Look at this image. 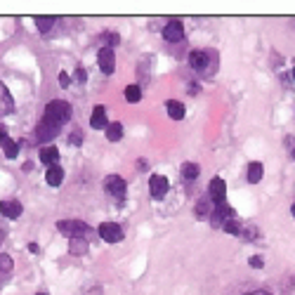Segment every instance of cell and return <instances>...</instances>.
Listing matches in <instances>:
<instances>
[{"label": "cell", "mask_w": 295, "mask_h": 295, "mask_svg": "<svg viewBox=\"0 0 295 295\" xmlns=\"http://www.w3.org/2000/svg\"><path fill=\"white\" fill-rule=\"evenodd\" d=\"M38 156H40V161H43L48 168L57 166V161H59V151H57V147H52V144L40 149V154H38Z\"/></svg>", "instance_id": "obj_14"}, {"label": "cell", "mask_w": 295, "mask_h": 295, "mask_svg": "<svg viewBox=\"0 0 295 295\" xmlns=\"http://www.w3.org/2000/svg\"><path fill=\"white\" fill-rule=\"evenodd\" d=\"M246 295H271V293H267V290H251V293H246Z\"/></svg>", "instance_id": "obj_31"}, {"label": "cell", "mask_w": 295, "mask_h": 295, "mask_svg": "<svg viewBox=\"0 0 295 295\" xmlns=\"http://www.w3.org/2000/svg\"><path fill=\"white\" fill-rule=\"evenodd\" d=\"M97 62H99L102 74H106V76L114 74V69H116V57H114V50H111V48H102V50H99Z\"/></svg>", "instance_id": "obj_8"}, {"label": "cell", "mask_w": 295, "mask_h": 295, "mask_svg": "<svg viewBox=\"0 0 295 295\" xmlns=\"http://www.w3.org/2000/svg\"><path fill=\"white\" fill-rule=\"evenodd\" d=\"M71 144H76V147L80 144V135H78V132H76V135H71Z\"/></svg>", "instance_id": "obj_30"}, {"label": "cell", "mask_w": 295, "mask_h": 295, "mask_svg": "<svg viewBox=\"0 0 295 295\" xmlns=\"http://www.w3.org/2000/svg\"><path fill=\"white\" fill-rule=\"evenodd\" d=\"M224 232H227V234H241V224H239V220H236V217H232V220L224 222Z\"/></svg>", "instance_id": "obj_26"}, {"label": "cell", "mask_w": 295, "mask_h": 295, "mask_svg": "<svg viewBox=\"0 0 295 295\" xmlns=\"http://www.w3.org/2000/svg\"><path fill=\"white\" fill-rule=\"evenodd\" d=\"M0 147H3V151H5L7 158H14V156L19 154V147H17V142H12L10 137H7L5 128L0 125Z\"/></svg>", "instance_id": "obj_12"}, {"label": "cell", "mask_w": 295, "mask_h": 295, "mask_svg": "<svg viewBox=\"0 0 295 295\" xmlns=\"http://www.w3.org/2000/svg\"><path fill=\"white\" fill-rule=\"evenodd\" d=\"M99 236L106 241V243H118V241L123 239V229L114 224V222H102L99 224Z\"/></svg>", "instance_id": "obj_4"}, {"label": "cell", "mask_w": 295, "mask_h": 295, "mask_svg": "<svg viewBox=\"0 0 295 295\" xmlns=\"http://www.w3.org/2000/svg\"><path fill=\"white\" fill-rule=\"evenodd\" d=\"M251 267H262V258H251Z\"/></svg>", "instance_id": "obj_29"}, {"label": "cell", "mask_w": 295, "mask_h": 295, "mask_svg": "<svg viewBox=\"0 0 295 295\" xmlns=\"http://www.w3.org/2000/svg\"><path fill=\"white\" fill-rule=\"evenodd\" d=\"M36 135H38V140H40V142H52L57 135H59V125L45 118V121H40V123H38Z\"/></svg>", "instance_id": "obj_6"}, {"label": "cell", "mask_w": 295, "mask_h": 295, "mask_svg": "<svg viewBox=\"0 0 295 295\" xmlns=\"http://www.w3.org/2000/svg\"><path fill=\"white\" fill-rule=\"evenodd\" d=\"M90 125H93L95 130H102V128H106V109L104 106H95V111H93V118H90Z\"/></svg>", "instance_id": "obj_16"}, {"label": "cell", "mask_w": 295, "mask_h": 295, "mask_svg": "<svg viewBox=\"0 0 295 295\" xmlns=\"http://www.w3.org/2000/svg\"><path fill=\"white\" fill-rule=\"evenodd\" d=\"M262 175H264L262 163H251V166H248V182H251V185H258L260 179H262Z\"/></svg>", "instance_id": "obj_19"}, {"label": "cell", "mask_w": 295, "mask_h": 295, "mask_svg": "<svg viewBox=\"0 0 295 295\" xmlns=\"http://www.w3.org/2000/svg\"><path fill=\"white\" fill-rule=\"evenodd\" d=\"M69 251L74 255H83L87 253V241L85 239H69Z\"/></svg>", "instance_id": "obj_22"}, {"label": "cell", "mask_w": 295, "mask_h": 295, "mask_svg": "<svg viewBox=\"0 0 295 295\" xmlns=\"http://www.w3.org/2000/svg\"><path fill=\"white\" fill-rule=\"evenodd\" d=\"M293 158H295V149H293Z\"/></svg>", "instance_id": "obj_36"}, {"label": "cell", "mask_w": 295, "mask_h": 295, "mask_svg": "<svg viewBox=\"0 0 295 295\" xmlns=\"http://www.w3.org/2000/svg\"><path fill=\"white\" fill-rule=\"evenodd\" d=\"M64 179V170L59 166H52L48 168V172H45V182H48L50 187H59Z\"/></svg>", "instance_id": "obj_17"}, {"label": "cell", "mask_w": 295, "mask_h": 295, "mask_svg": "<svg viewBox=\"0 0 295 295\" xmlns=\"http://www.w3.org/2000/svg\"><path fill=\"white\" fill-rule=\"evenodd\" d=\"M210 217H213V220H210L213 227H224V222L234 217V210H232V206H227V201H220V203H215V210H213Z\"/></svg>", "instance_id": "obj_3"}, {"label": "cell", "mask_w": 295, "mask_h": 295, "mask_svg": "<svg viewBox=\"0 0 295 295\" xmlns=\"http://www.w3.org/2000/svg\"><path fill=\"white\" fill-rule=\"evenodd\" d=\"M213 201H210V198H203V201H198L196 203V215L198 217H210L213 215Z\"/></svg>", "instance_id": "obj_21"}, {"label": "cell", "mask_w": 295, "mask_h": 295, "mask_svg": "<svg viewBox=\"0 0 295 295\" xmlns=\"http://www.w3.org/2000/svg\"><path fill=\"white\" fill-rule=\"evenodd\" d=\"M29 253H38V246H36V243H29Z\"/></svg>", "instance_id": "obj_33"}, {"label": "cell", "mask_w": 295, "mask_h": 295, "mask_svg": "<svg viewBox=\"0 0 295 295\" xmlns=\"http://www.w3.org/2000/svg\"><path fill=\"white\" fill-rule=\"evenodd\" d=\"M189 64L194 71H206V66H208V55L201 52V50H196V52L189 55Z\"/></svg>", "instance_id": "obj_15"}, {"label": "cell", "mask_w": 295, "mask_h": 295, "mask_svg": "<svg viewBox=\"0 0 295 295\" xmlns=\"http://www.w3.org/2000/svg\"><path fill=\"white\" fill-rule=\"evenodd\" d=\"M0 213H3V215L5 217H12V220H17L19 215H21V203L19 201H10V198H7V201H0Z\"/></svg>", "instance_id": "obj_13"}, {"label": "cell", "mask_w": 295, "mask_h": 295, "mask_svg": "<svg viewBox=\"0 0 295 295\" xmlns=\"http://www.w3.org/2000/svg\"><path fill=\"white\" fill-rule=\"evenodd\" d=\"M76 76H78V80H85V71H83V69H78V74Z\"/></svg>", "instance_id": "obj_32"}, {"label": "cell", "mask_w": 295, "mask_h": 295, "mask_svg": "<svg viewBox=\"0 0 295 295\" xmlns=\"http://www.w3.org/2000/svg\"><path fill=\"white\" fill-rule=\"evenodd\" d=\"M290 213H293V217H295V203H293V206H290Z\"/></svg>", "instance_id": "obj_34"}, {"label": "cell", "mask_w": 295, "mask_h": 295, "mask_svg": "<svg viewBox=\"0 0 295 295\" xmlns=\"http://www.w3.org/2000/svg\"><path fill=\"white\" fill-rule=\"evenodd\" d=\"M57 229L62 234H66L69 239H85L87 234H90V227L80 220H59L57 222Z\"/></svg>", "instance_id": "obj_2"}, {"label": "cell", "mask_w": 295, "mask_h": 295, "mask_svg": "<svg viewBox=\"0 0 295 295\" xmlns=\"http://www.w3.org/2000/svg\"><path fill=\"white\" fill-rule=\"evenodd\" d=\"M121 137H123V125L116 123V121L106 125V140H109V142H118Z\"/></svg>", "instance_id": "obj_20"}, {"label": "cell", "mask_w": 295, "mask_h": 295, "mask_svg": "<svg viewBox=\"0 0 295 295\" xmlns=\"http://www.w3.org/2000/svg\"><path fill=\"white\" fill-rule=\"evenodd\" d=\"M38 295H48V293H38Z\"/></svg>", "instance_id": "obj_37"}, {"label": "cell", "mask_w": 295, "mask_h": 295, "mask_svg": "<svg viewBox=\"0 0 295 295\" xmlns=\"http://www.w3.org/2000/svg\"><path fill=\"white\" fill-rule=\"evenodd\" d=\"M125 99H128V102H140L142 99V87L140 85H128L125 87Z\"/></svg>", "instance_id": "obj_24"}, {"label": "cell", "mask_w": 295, "mask_h": 295, "mask_svg": "<svg viewBox=\"0 0 295 295\" xmlns=\"http://www.w3.org/2000/svg\"><path fill=\"white\" fill-rule=\"evenodd\" d=\"M182 36H185V26H182V21H179V19H170V21L163 26V38H166V40H170V43H177V40H182Z\"/></svg>", "instance_id": "obj_7"}, {"label": "cell", "mask_w": 295, "mask_h": 295, "mask_svg": "<svg viewBox=\"0 0 295 295\" xmlns=\"http://www.w3.org/2000/svg\"><path fill=\"white\" fill-rule=\"evenodd\" d=\"M106 191H109L114 198H125V191H128V187H125V179L121 177V175H109L104 182Z\"/></svg>", "instance_id": "obj_5"}, {"label": "cell", "mask_w": 295, "mask_h": 295, "mask_svg": "<svg viewBox=\"0 0 295 295\" xmlns=\"http://www.w3.org/2000/svg\"><path fill=\"white\" fill-rule=\"evenodd\" d=\"M45 118L57 125L66 123L69 118H71V106H69V102H64V99H52V102L45 106Z\"/></svg>", "instance_id": "obj_1"}, {"label": "cell", "mask_w": 295, "mask_h": 295, "mask_svg": "<svg viewBox=\"0 0 295 295\" xmlns=\"http://www.w3.org/2000/svg\"><path fill=\"white\" fill-rule=\"evenodd\" d=\"M293 78H295V69H293Z\"/></svg>", "instance_id": "obj_35"}, {"label": "cell", "mask_w": 295, "mask_h": 295, "mask_svg": "<svg viewBox=\"0 0 295 295\" xmlns=\"http://www.w3.org/2000/svg\"><path fill=\"white\" fill-rule=\"evenodd\" d=\"M0 269H3V271H10V269H12V260L7 258V255H0Z\"/></svg>", "instance_id": "obj_27"}, {"label": "cell", "mask_w": 295, "mask_h": 295, "mask_svg": "<svg viewBox=\"0 0 295 295\" xmlns=\"http://www.w3.org/2000/svg\"><path fill=\"white\" fill-rule=\"evenodd\" d=\"M149 189H151V196L154 198H163L168 194V177H163V175H151Z\"/></svg>", "instance_id": "obj_10"}, {"label": "cell", "mask_w": 295, "mask_h": 295, "mask_svg": "<svg viewBox=\"0 0 295 295\" xmlns=\"http://www.w3.org/2000/svg\"><path fill=\"white\" fill-rule=\"evenodd\" d=\"M166 109H168V116H170L172 121H182V118H185V106L179 104L177 99H168Z\"/></svg>", "instance_id": "obj_18"}, {"label": "cell", "mask_w": 295, "mask_h": 295, "mask_svg": "<svg viewBox=\"0 0 295 295\" xmlns=\"http://www.w3.org/2000/svg\"><path fill=\"white\" fill-rule=\"evenodd\" d=\"M179 172H182V177H185V179H196V177H198V172H201V170H198L196 163H185Z\"/></svg>", "instance_id": "obj_23"}, {"label": "cell", "mask_w": 295, "mask_h": 295, "mask_svg": "<svg viewBox=\"0 0 295 295\" xmlns=\"http://www.w3.org/2000/svg\"><path fill=\"white\" fill-rule=\"evenodd\" d=\"M208 194H210V201H224V196H227V182L222 177H213L210 179V187H208Z\"/></svg>", "instance_id": "obj_9"}, {"label": "cell", "mask_w": 295, "mask_h": 295, "mask_svg": "<svg viewBox=\"0 0 295 295\" xmlns=\"http://www.w3.org/2000/svg\"><path fill=\"white\" fill-rule=\"evenodd\" d=\"M12 111H14V99L5 83H0V116H7V114H12Z\"/></svg>", "instance_id": "obj_11"}, {"label": "cell", "mask_w": 295, "mask_h": 295, "mask_svg": "<svg viewBox=\"0 0 295 295\" xmlns=\"http://www.w3.org/2000/svg\"><path fill=\"white\" fill-rule=\"evenodd\" d=\"M52 24H55V19H52V17H36V26L43 33H48L50 29H52Z\"/></svg>", "instance_id": "obj_25"}, {"label": "cell", "mask_w": 295, "mask_h": 295, "mask_svg": "<svg viewBox=\"0 0 295 295\" xmlns=\"http://www.w3.org/2000/svg\"><path fill=\"white\" fill-rule=\"evenodd\" d=\"M59 83H62V87H69V83H71V78H69V76L62 71V74H59Z\"/></svg>", "instance_id": "obj_28"}]
</instances>
